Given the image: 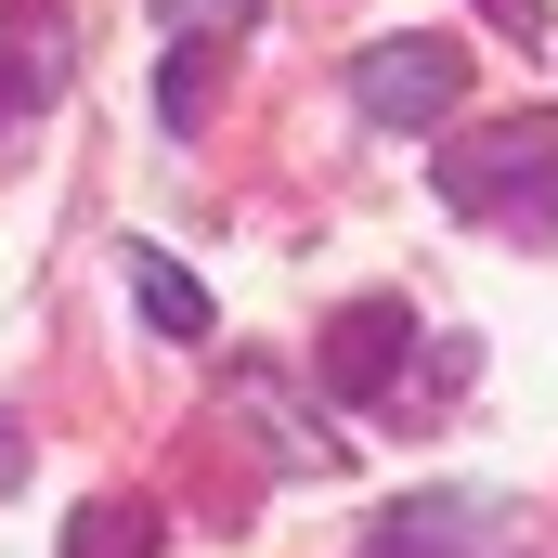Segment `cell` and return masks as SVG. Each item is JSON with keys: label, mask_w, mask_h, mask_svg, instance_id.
<instances>
[{"label": "cell", "mask_w": 558, "mask_h": 558, "mask_svg": "<svg viewBox=\"0 0 558 558\" xmlns=\"http://www.w3.org/2000/svg\"><path fill=\"white\" fill-rule=\"evenodd\" d=\"M454 92H468V39H377V52H351V105H364L377 131L454 118Z\"/></svg>", "instance_id": "obj_2"}, {"label": "cell", "mask_w": 558, "mask_h": 558, "mask_svg": "<svg viewBox=\"0 0 558 558\" xmlns=\"http://www.w3.org/2000/svg\"><path fill=\"white\" fill-rule=\"evenodd\" d=\"M26 481V428H13V403H0V494Z\"/></svg>", "instance_id": "obj_11"}, {"label": "cell", "mask_w": 558, "mask_h": 558, "mask_svg": "<svg viewBox=\"0 0 558 558\" xmlns=\"http://www.w3.org/2000/svg\"><path fill=\"white\" fill-rule=\"evenodd\" d=\"M156 13H169V26H182V39H208V26H221V39H234V26H247V13H260V0H156Z\"/></svg>", "instance_id": "obj_9"}, {"label": "cell", "mask_w": 558, "mask_h": 558, "mask_svg": "<svg viewBox=\"0 0 558 558\" xmlns=\"http://www.w3.org/2000/svg\"><path fill=\"white\" fill-rule=\"evenodd\" d=\"M208 92H221V39H169V65H156V118H169V131H208Z\"/></svg>", "instance_id": "obj_8"}, {"label": "cell", "mask_w": 558, "mask_h": 558, "mask_svg": "<svg viewBox=\"0 0 558 558\" xmlns=\"http://www.w3.org/2000/svg\"><path fill=\"white\" fill-rule=\"evenodd\" d=\"M481 13H494L507 39H546V0H481Z\"/></svg>", "instance_id": "obj_10"}, {"label": "cell", "mask_w": 558, "mask_h": 558, "mask_svg": "<svg viewBox=\"0 0 558 558\" xmlns=\"http://www.w3.org/2000/svg\"><path fill=\"white\" fill-rule=\"evenodd\" d=\"M65 65H78V26H65L52 0H13V13H0V105L39 118V105L65 92Z\"/></svg>", "instance_id": "obj_4"}, {"label": "cell", "mask_w": 558, "mask_h": 558, "mask_svg": "<svg viewBox=\"0 0 558 558\" xmlns=\"http://www.w3.org/2000/svg\"><path fill=\"white\" fill-rule=\"evenodd\" d=\"M312 364H325V403H390V377L416 364V312L403 299H351Z\"/></svg>", "instance_id": "obj_3"}, {"label": "cell", "mask_w": 558, "mask_h": 558, "mask_svg": "<svg viewBox=\"0 0 558 558\" xmlns=\"http://www.w3.org/2000/svg\"><path fill=\"white\" fill-rule=\"evenodd\" d=\"M481 546V494H416V507H377L364 558H468Z\"/></svg>", "instance_id": "obj_5"}, {"label": "cell", "mask_w": 558, "mask_h": 558, "mask_svg": "<svg viewBox=\"0 0 558 558\" xmlns=\"http://www.w3.org/2000/svg\"><path fill=\"white\" fill-rule=\"evenodd\" d=\"M118 274H131V299H143V325H156V338H208V286L182 274L169 247H118Z\"/></svg>", "instance_id": "obj_6"}, {"label": "cell", "mask_w": 558, "mask_h": 558, "mask_svg": "<svg viewBox=\"0 0 558 558\" xmlns=\"http://www.w3.org/2000/svg\"><path fill=\"white\" fill-rule=\"evenodd\" d=\"M441 195L468 208V221H494V234H558V118H494V131H454L441 143Z\"/></svg>", "instance_id": "obj_1"}, {"label": "cell", "mask_w": 558, "mask_h": 558, "mask_svg": "<svg viewBox=\"0 0 558 558\" xmlns=\"http://www.w3.org/2000/svg\"><path fill=\"white\" fill-rule=\"evenodd\" d=\"M156 533H169V520H156L143 494H92V507L65 520V558H156Z\"/></svg>", "instance_id": "obj_7"}]
</instances>
